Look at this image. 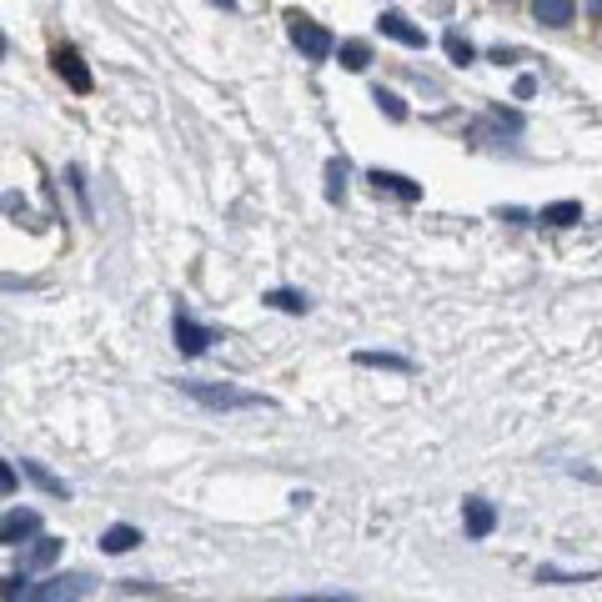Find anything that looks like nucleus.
<instances>
[{"instance_id":"9","label":"nucleus","mask_w":602,"mask_h":602,"mask_svg":"<svg viewBox=\"0 0 602 602\" xmlns=\"http://www.w3.org/2000/svg\"><path fill=\"white\" fill-rule=\"evenodd\" d=\"M367 181H372V191H377V196L387 191V196H402V201H422V186H417V181H407L402 171H382V166H377V171H367Z\"/></svg>"},{"instance_id":"4","label":"nucleus","mask_w":602,"mask_h":602,"mask_svg":"<svg viewBox=\"0 0 602 602\" xmlns=\"http://www.w3.org/2000/svg\"><path fill=\"white\" fill-rule=\"evenodd\" d=\"M36 537H41V512L11 507L6 517H0V542L6 547H21V542H36Z\"/></svg>"},{"instance_id":"10","label":"nucleus","mask_w":602,"mask_h":602,"mask_svg":"<svg viewBox=\"0 0 602 602\" xmlns=\"http://www.w3.org/2000/svg\"><path fill=\"white\" fill-rule=\"evenodd\" d=\"M61 547H66L61 537H36V542L21 552V572H41V567H51V562L61 557Z\"/></svg>"},{"instance_id":"8","label":"nucleus","mask_w":602,"mask_h":602,"mask_svg":"<svg viewBox=\"0 0 602 602\" xmlns=\"http://www.w3.org/2000/svg\"><path fill=\"white\" fill-rule=\"evenodd\" d=\"M462 522H467V537L482 542V537H492V527H497V507H492L487 497H467V502H462Z\"/></svg>"},{"instance_id":"22","label":"nucleus","mask_w":602,"mask_h":602,"mask_svg":"<svg viewBox=\"0 0 602 602\" xmlns=\"http://www.w3.org/2000/svg\"><path fill=\"white\" fill-rule=\"evenodd\" d=\"M372 101H377V111H387V121H407V106H402V96L397 91H372Z\"/></svg>"},{"instance_id":"25","label":"nucleus","mask_w":602,"mask_h":602,"mask_svg":"<svg viewBox=\"0 0 602 602\" xmlns=\"http://www.w3.org/2000/svg\"><path fill=\"white\" fill-rule=\"evenodd\" d=\"M0 487H6V497L16 492V467H11V462H6V467H0Z\"/></svg>"},{"instance_id":"20","label":"nucleus","mask_w":602,"mask_h":602,"mask_svg":"<svg viewBox=\"0 0 602 602\" xmlns=\"http://www.w3.org/2000/svg\"><path fill=\"white\" fill-rule=\"evenodd\" d=\"M36 597H41V587H31L26 572H11V577H6V602H36Z\"/></svg>"},{"instance_id":"27","label":"nucleus","mask_w":602,"mask_h":602,"mask_svg":"<svg viewBox=\"0 0 602 602\" xmlns=\"http://www.w3.org/2000/svg\"><path fill=\"white\" fill-rule=\"evenodd\" d=\"M587 11H592V16H602V0H587Z\"/></svg>"},{"instance_id":"13","label":"nucleus","mask_w":602,"mask_h":602,"mask_svg":"<svg viewBox=\"0 0 602 602\" xmlns=\"http://www.w3.org/2000/svg\"><path fill=\"white\" fill-rule=\"evenodd\" d=\"M537 221H542V226H577V221H582V201H547V206L537 211Z\"/></svg>"},{"instance_id":"12","label":"nucleus","mask_w":602,"mask_h":602,"mask_svg":"<svg viewBox=\"0 0 602 602\" xmlns=\"http://www.w3.org/2000/svg\"><path fill=\"white\" fill-rule=\"evenodd\" d=\"M261 301H266V307H276V312H286V317H301V312L312 307V301L301 296V291H291V286H271Z\"/></svg>"},{"instance_id":"17","label":"nucleus","mask_w":602,"mask_h":602,"mask_svg":"<svg viewBox=\"0 0 602 602\" xmlns=\"http://www.w3.org/2000/svg\"><path fill=\"white\" fill-rule=\"evenodd\" d=\"M357 367H382V372H412V362H407V357H397V352H357Z\"/></svg>"},{"instance_id":"2","label":"nucleus","mask_w":602,"mask_h":602,"mask_svg":"<svg viewBox=\"0 0 602 602\" xmlns=\"http://www.w3.org/2000/svg\"><path fill=\"white\" fill-rule=\"evenodd\" d=\"M286 36H291V46L307 56V61H327L332 51H337V41H332V31L327 26H317L312 16H301V11H286Z\"/></svg>"},{"instance_id":"11","label":"nucleus","mask_w":602,"mask_h":602,"mask_svg":"<svg viewBox=\"0 0 602 602\" xmlns=\"http://www.w3.org/2000/svg\"><path fill=\"white\" fill-rule=\"evenodd\" d=\"M141 542V527H131V522H111L106 532H101V552L106 557H121V552H131Z\"/></svg>"},{"instance_id":"21","label":"nucleus","mask_w":602,"mask_h":602,"mask_svg":"<svg viewBox=\"0 0 602 602\" xmlns=\"http://www.w3.org/2000/svg\"><path fill=\"white\" fill-rule=\"evenodd\" d=\"M602 572H562V567H537V582H557V587H567V582H597Z\"/></svg>"},{"instance_id":"23","label":"nucleus","mask_w":602,"mask_h":602,"mask_svg":"<svg viewBox=\"0 0 602 602\" xmlns=\"http://www.w3.org/2000/svg\"><path fill=\"white\" fill-rule=\"evenodd\" d=\"M276 602H357L347 592H301V597H276Z\"/></svg>"},{"instance_id":"5","label":"nucleus","mask_w":602,"mask_h":602,"mask_svg":"<svg viewBox=\"0 0 602 602\" xmlns=\"http://www.w3.org/2000/svg\"><path fill=\"white\" fill-rule=\"evenodd\" d=\"M51 66H56V76H61V81H66V86H71V91H76V96H86V91H91V86H96V81H91V71H86V61H81V51H76V46H56V51H51Z\"/></svg>"},{"instance_id":"14","label":"nucleus","mask_w":602,"mask_h":602,"mask_svg":"<svg viewBox=\"0 0 602 602\" xmlns=\"http://www.w3.org/2000/svg\"><path fill=\"white\" fill-rule=\"evenodd\" d=\"M532 11L542 26H572V11H577V0H532Z\"/></svg>"},{"instance_id":"7","label":"nucleus","mask_w":602,"mask_h":602,"mask_svg":"<svg viewBox=\"0 0 602 602\" xmlns=\"http://www.w3.org/2000/svg\"><path fill=\"white\" fill-rule=\"evenodd\" d=\"M377 26H382V36H392V41H402V46H412V51H427V31L412 26L402 11H382Z\"/></svg>"},{"instance_id":"15","label":"nucleus","mask_w":602,"mask_h":602,"mask_svg":"<svg viewBox=\"0 0 602 602\" xmlns=\"http://www.w3.org/2000/svg\"><path fill=\"white\" fill-rule=\"evenodd\" d=\"M337 61H342L347 71H367V66H372V46H367V41H342V46H337Z\"/></svg>"},{"instance_id":"16","label":"nucleus","mask_w":602,"mask_h":602,"mask_svg":"<svg viewBox=\"0 0 602 602\" xmlns=\"http://www.w3.org/2000/svg\"><path fill=\"white\" fill-rule=\"evenodd\" d=\"M21 467H26V477H31V482H36V487H41V492H51V497H61V502H66V497H71V487H66V482H61V477H51V472H46V467H41V462H21Z\"/></svg>"},{"instance_id":"3","label":"nucleus","mask_w":602,"mask_h":602,"mask_svg":"<svg viewBox=\"0 0 602 602\" xmlns=\"http://www.w3.org/2000/svg\"><path fill=\"white\" fill-rule=\"evenodd\" d=\"M171 337H176V352H181V357H201V352L216 342V332L201 327L191 312H176V317H171Z\"/></svg>"},{"instance_id":"24","label":"nucleus","mask_w":602,"mask_h":602,"mask_svg":"<svg viewBox=\"0 0 602 602\" xmlns=\"http://www.w3.org/2000/svg\"><path fill=\"white\" fill-rule=\"evenodd\" d=\"M512 96H517V101H532V96H537V81H532V76H517Z\"/></svg>"},{"instance_id":"6","label":"nucleus","mask_w":602,"mask_h":602,"mask_svg":"<svg viewBox=\"0 0 602 602\" xmlns=\"http://www.w3.org/2000/svg\"><path fill=\"white\" fill-rule=\"evenodd\" d=\"M86 592H91V577H86V572H61V577H51V582L41 587L36 602H81Z\"/></svg>"},{"instance_id":"26","label":"nucleus","mask_w":602,"mask_h":602,"mask_svg":"<svg viewBox=\"0 0 602 602\" xmlns=\"http://www.w3.org/2000/svg\"><path fill=\"white\" fill-rule=\"evenodd\" d=\"M211 6H221V11H236V0H211Z\"/></svg>"},{"instance_id":"18","label":"nucleus","mask_w":602,"mask_h":602,"mask_svg":"<svg viewBox=\"0 0 602 602\" xmlns=\"http://www.w3.org/2000/svg\"><path fill=\"white\" fill-rule=\"evenodd\" d=\"M442 46H447L452 66H472V61H477V51H472V41H467L462 31H447V36H442Z\"/></svg>"},{"instance_id":"1","label":"nucleus","mask_w":602,"mask_h":602,"mask_svg":"<svg viewBox=\"0 0 602 602\" xmlns=\"http://www.w3.org/2000/svg\"><path fill=\"white\" fill-rule=\"evenodd\" d=\"M191 402H201L206 412H246V407H271V397L251 392V387H236V382H201V377H181L176 382Z\"/></svg>"},{"instance_id":"19","label":"nucleus","mask_w":602,"mask_h":602,"mask_svg":"<svg viewBox=\"0 0 602 602\" xmlns=\"http://www.w3.org/2000/svg\"><path fill=\"white\" fill-rule=\"evenodd\" d=\"M342 196H347V161H337V156H332V161H327V201L337 206Z\"/></svg>"}]
</instances>
